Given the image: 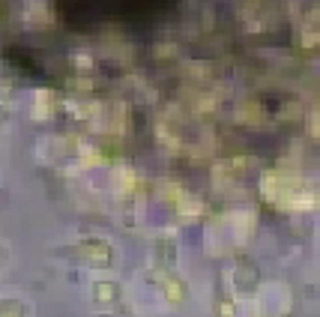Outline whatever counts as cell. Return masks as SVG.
Here are the masks:
<instances>
[{"label":"cell","mask_w":320,"mask_h":317,"mask_svg":"<svg viewBox=\"0 0 320 317\" xmlns=\"http://www.w3.org/2000/svg\"><path fill=\"white\" fill-rule=\"evenodd\" d=\"M260 191L278 210L308 213V210H317L320 207V191L314 186H308L293 171H266L263 180H260Z\"/></svg>","instance_id":"obj_1"},{"label":"cell","mask_w":320,"mask_h":317,"mask_svg":"<svg viewBox=\"0 0 320 317\" xmlns=\"http://www.w3.org/2000/svg\"><path fill=\"white\" fill-rule=\"evenodd\" d=\"M75 254H78V260H84V263L93 266V269H108V266L114 263V246H111L108 240H102V236H87V240H81V243L75 246Z\"/></svg>","instance_id":"obj_2"},{"label":"cell","mask_w":320,"mask_h":317,"mask_svg":"<svg viewBox=\"0 0 320 317\" xmlns=\"http://www.w3.org/2000/svg\"><path fill=\"white\" fill-rule=\"evenodd\" d=\"M153 279H156V285H159V290H162V296H165L168 305H183V302H186L189 285H186L174 269H159Z\"/></svg>","instance_id":"obj_3"},{"label":"cell","mask_w":320,"mask_h":317,"mask_svg":"<svg viewBox=\"0 0 320 317\" xmlns=\"http://www.w3.org/2000/svg\"><path fill=\"white\" fill-rule=\"evenodd\" d=\"M90 290H93V302L102 305V308H111V305H117L123 299V287L117 285L114 279H96Z\"/></svg>","instance_id":"obj_4"},{"label":"cell","mask_w":320,"mask_h":317,"mask_svg":"<svg viewBox=\"0 0 320 317\" xmlns=\"http://www.w3.org/2000/svg\"><path fill=\"white\" fill-rule=\"evenodd\" d=\"M257 285H260L257 266L252 260H239V266H236V287H239L243 293H249V290H255Z\"/></svg>","instance_id":"obj_5"},{"label":"cell","mask_w":320,"mask_h":317,"mask_svg":"<svg viewBox=\"0 0 320 317\" xmlns=\"http://www.w3.org/2000/svg\"><path fill=\"white\" fill-rule=\"evenodd\" d=\"M213 314H216V317H239V305H236V299H233V296L219 293V296L213 299Z\"/></svg>","instance_id":"obj_6"},{"label":"cell","mask_w":320,"mask_h":317,"mask_svg":"<svg viewBox=\"0 0 320 317\" xmlns=\"http://www.w3.org/2000/svg\"><path fill=\"white\" fill-rule=\"evenodd\" d=\"M177 213L186 219V216H201L204 213V204H201V197H194V194H183L180 201H177Z\"/></svg>","instance_id":"obj_7"},{"label":"cell","mask_w":320,"mask_h":317,"mask_svg":"<svg viewBox=\"0 0 320 317\" xmlns=\"http://www.w3.org/2000/svg\"><path fill=\"white\" fill-rule=\"evenodd\" d=\"M0 317H27V305L18 299H6L0 302Z\"/></svg>","instance_id":"obj_8"},{"label":"cell","mask_w":320,"mask_h":317,"mask_svg":"<svg viewBox=\"0 0 320 317\" xmlns=\"http://www.w3.org/2000/svg\"><path fill=\"white\" fill-rule=\"evenodd\" d=\"M156 254H165V246H159V249H156ZM168 260H174V246H168Z\"/></svg>","instance_id":"obj_9"},{"label":"cell","mask_w":320,"mask_h":317,"mask_svg":"<svg viewBox=\"0 0 320 317\" xmlns=\"http://www.w3.org/2000/svg\"><path fill=\"white\" fill-rule=\"evenodd\" d=\"M0 266H3V252H0Z\"/></svg>","instance_id":"obj_10"}]
</instances>
